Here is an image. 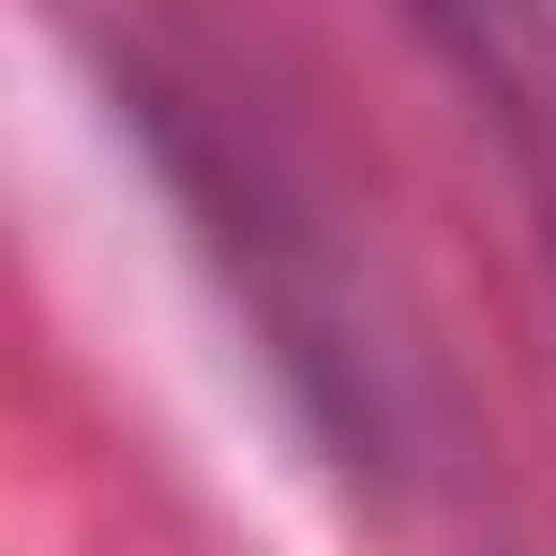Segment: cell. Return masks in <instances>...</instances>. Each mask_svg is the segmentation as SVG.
Returning a JSON list of instances; mask_svg holds the SVG:
<instances>
[{
  "label": "cell",
  "mask_w": 556,
  "mask_h": 556,
  "mask_svg": "<svg viewBox=\"0 0 556 556\" xmlns=\"http://www.w3.org/2000/svg\"><path fill=\"white\" fill-rule=\"evenodd\" d=\"M437 46H452V76L496 121H527V136H556V15L542 0H406Z\"/></svg>",
  "instance_id": "cell-1"
}]
</instances>
